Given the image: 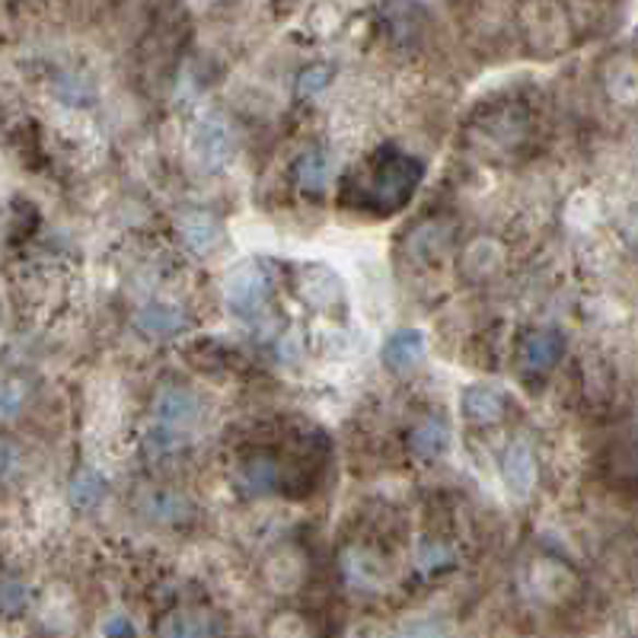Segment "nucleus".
Wrapping results in <instances>:
<instances>
[{"label":"nucleus","mask_w":638,"mask_h":638,"mask_svg":"<svg viewBox=\"0 0 638 638\" xmlns=\"http://www.w3.org/2000/svg\"><path fill=\"white\" fill-rule=\"evenodd\" d=\"M23 396H26V390H23L16 380H7V383H3V418H7V421L16 418Z\"/></svg>","instance_id":"nucleus-30"},{"label":"nucleus","mask_w":638,"mask_h":638,"mask_svg":"<svg viewBox=\"0 0 638 638\" xmlns=\"http://www.w3.org/2000/svg\"><path fill=\"white\" fill-rule=\"evenodd\" d=\"M341 575L358 591H376L383 581V568L374 559V553H368V549H348L341 556Z\"/></svg>","instance_id":"nucleus-16"},{"label":"nucleus","mask_w":638,"mask_h":638,"mask_svg":"<svg viewBox=\"0 0 638 638\" xmlns=\"http://www.w3.org/2000/svg\"><path fill=\"white\" fill-rule=\"evenodd\" d=\"M303 301H310V303H329V301H336L333 294H338V281L329 275V271H323V268H313V271H306L303 275Z\"/></svg>","instance_id":"nucleus-24"},{"label":"nucleus","mask_w":638,"mask_h":638,"mask_svg":"<svg viewBox=\"0 0 638 638\" xmlns=\"http://www.w3.org/2000/svg\"><path fill=\"white\" fill-rule=\"evenodd\" d=\"M144 511H148L151 521L170 526L183 524V521L192 518V504H188L183 495H176V491H153V495H148Z\"/></svg>","instance_id":"nucleus-19"},{"label":"nucleus","mask_w":638,"mask_h":638,"mask_svg":"<svg viewBox=\"0 0 638 638\" xmlns=\"http://www.w3.org/2000/svg\"><path fill=\"white\" fill-rule=\"evenodd\" d=\"M383 26L396 45H413L421 36L425 10L418 0H386L383 3Z\"/></svg>","instance_id":"nucleus-11"},{"label":"nucleus","mask_w":638,"mask_h":638,"mask_svg":"<svg viewBox=\"0 0 638 638\" xmlns=\"http://www.w3.org/2000/svg\"><path fill=\"white\" fill-rule=\"evenodd\" d=\"M294 179L303 195H323L329 186V153L320 148L303 151L294 163Z\"/></svg>","instance_id":"nucleus-17"},{"label":"nucleus","mask_w":638,"mask_h":638,"mask_svg":"<svg viewBox=\"0 0 638 638\" xmlns=\"http://www.w3.org/2000/svg\"><path fill=\"white\" fill-rule=\"evenodd\" d=\"M488 135L495 141V148H514L518 141H524L526 118L521 113H501L491 115L486 121Z\"/></svg>","instance_id":"nucleus-22"},{"label":"nucleus","mask_w":638,"mask_h":638,"mask_svg":"<svg viewBox=\"0 0 638 638\" xmlns=\"http://www.w3.org/2000/svg\"><path fill=\"white\" fill-rule=\"evenodd\" d=\"M504 259V253H501V246L495 243V240H473L469 246H466V253H463V268L473 275V278H483V275H491L498 265Z\"/></svg>","instance_id":"nucleus-20"},{"label":"nucleus","mask_w":638,"mask_h":638,"mask_svg":"<svg viewBox=\"0 0 638 638\" xmlns=\"http://www.w3.org/2000/svg\"><path fill=\"white\" fill-rule=\"evenodd\" d=\"M565 338L556 329H533V333H526L521 351H518L521 371L524 374H546L559 364Z\"/></svg>","instance_id":"nucleus-5"},{"label":"nucleus","mask_w":638,"mask_h":638,"mask_svg":"<svg viewBox=\"0 0 638 638\" xmlns=\"http://www.w3.org/2000/svg\"><path fill=\"white\" fill-rule=\"evenodd\" d=\"M396 638H448L444 626L441 623H431V619H418V623H409L403 626Z\"/></svg>","instance_id":"nucleus-29"},{"label":"nucleus","mask_w":638,"mask_h":638,"mask_svg":"<svg viewBox=\"0 0 638 638\" xmlns=\"http://www.w3.org/2000/svg\"><path fill=\"white\" fill-rule=\"evenodd\" d=\"M521 30L533 51L553 55L568 45V16L559 0H524Z\"/></svg>","instance_id":"nucleus-2"},{"label":"nucleus","mask_w":638,"mask_h":638,"mask_svg":"<svg viewBox=\"0 0 638 638\" xmlns=\"http://www.w3.org/2000/svg\"><path fill=\"white\" fill-rule=\"evenodd\" d=\"M409 448H413L415 456H421V460H434V456H441V453L451 448V431H448L444 421L428 418V421H421V425H415L413 428Z\"/></svg>","instance_id":"nucleus-18"},{"label":"nucleus","mask_w":638,"mask_h":638,"mask_svg":"<svg viewBox=\"0 0 638 638\" xmlns=\"http://www.w3.org/2000/svg\"><path fill=\"white\" fill-rule=\"evenodd\" d=\"M68 495H71V504H74V508L86 511V508H93V504L103 501V495H106V479H103L96 469H80L74 479H71Z\"/></svg>","instance_id":"nucleus-21"},{"label":"nucleus","mask_w":638,"mask_h":638,"mask_svg":"<svg viewBox=\"0 0 638 638\" xmlns=\"http://www.w3.org/2000/svg\"><path fill=\"white\" fill-rule=\"evenodd\" d=\"M221 623L205 610H173L156 623V638H218Z\"/></svg>","instance_id":"nucleus-9"},{"label":"nucleus","mask_w":638,"mask_h":638,"mask_svg":"<svg viewBox=\"0 0 638 638\" xmlns=\"http://www.w3.org/2000/svg\"><path fill=\"white\" fill-rule=\"evenodd\" d=\"M453 562H456V553L441 540H425L415 553V565L421 575H441V571L453 568Z\"/></svg>","instance_id":"nucleus-23"},{"label":"nucleus","mask_w":638,"mask_h":638,"mask_svg":"<svg viewBox=\"0 0 638 638\" xmlns=\"http://www.w3.org/2000/svg\"><path fill=\"white\" fill-rule=\"evenodd\" d=\"M268 301V275L263 265H236L227 278V303L236 316H256Z\"/></svg>","instance_id":"nucleus-3"},{"label":"nucleus","mask_w":638,"mask_h":638,"mask_svg":"<svg viewBox=\"0 0 638 638\" xmlns=\"http://www.w3.org/2000/svg\"><path fill=\"white\" fill-rule=\"evenodd\" d=\"M192 153L201 166L221 170L230 160V131L221 118H205L192 131Z\"/></svg>","instance_id":"nucleus-7"},{"label":"nucleus","mask_w":638,"mask_h":638,"mask_svg":"<svg viewBox=\"0 0 638 638\" xmlns=\"http://www.w3.org/2000/svg\"><path fill=\"white\" fill-rule=\"evenodd\" d=\"M501 476H504V486L518 495H526L536 486V453L526 441L508 444V451L501 456Z\"/></svg>","instance_id":"nucleus-14"},{"label":"nucleus","mask_w":638,"mask_h":638,"mask_svg":"<svg viewBox=\"0 0 638 638\" xmlns=\"http://www.w3.org/2000/svg\"><path fill=\"white\" fill-rule=\"evenodd\" d=\"M421 183V163L403 151L374 153L361 170H358V192L355 201L358 208L371 214H393L399 211L413 192Z\"/></svg>","instance_id":"nucleus-1"},{"label":"nucleus","mask_w":638,"mask_h":638,"mask_svg":"<svg viewBox=\"0 0 638 638\" xmlns=\"http://www.w3.org/2000/svg\"><path fill=\"white\" fill-rule=\"evenodd\" d=\"M329 83H333V71H329L326 65H310V68L301 71V77H298V93H301V96H320Z\"/></svg>","instance_id":"nucleus-28"},{"label":"nucleus","mask_w":638,"mask_h":638,"mask_svg":"<svg viewBox=\"0 0 638 638\" xmlns=\"http://www.w3.org/2000/svg\"><path fill=\"white\" fill-rule=\"evenodd\" d=\"M201 403L195 399V393H188L186 386H163L153 399V421L156 428L170 431V434H186L188 428L198 421Z\"/></svg>","instance_id":"nucleus-4"},{"label":"nucleus","mask_w":638,"mask_h":638,"mask_svg":"<svg viewBox=\"0 0 638 638\" xmlns=\"http://www.w3.org/2000/svg\"><path fill=\"white\" fill-rule=\"evenodd\" d=\"M179 236L188 246V253L195 256H214L224 243V227L218 224V218L205 214V211H186L179 218Z\"/></svg>","instance_id":"nucleus-8"},{"label":"nucleus","mask_w":638,"mask_h":638,"mask_svg":"<svg viewBox=\"0 0 638 638\" xmlns=\"http://www.w3.org/2000/svg\"><path fill=\"white\" fill-rule=\"evenodd\" d=\"M103 633H106V638H138L135 636V626L128 623V616H109Z\"/></svg>","instance_id":"nucleus-31"},{"label":"nucleus","mask_w":638,"mask_h":638,"mask_svg":"<svg viewBox=\"0 0 638 638\" xmlns=\"http://www.w3.org/2000/svg\"><path fill=\"white\" fill-rule=\"evenodd\" d=\"M281 483H285L281 463L275 456H265V453L246 456L243 466L236 469V486H240L243 495H250V498L275 495V491H281Z\"/></svg>","instance_id":"nucleus-6"},{"label":"nucleus","mask_w":638,"mask_h":638,"mask_svg":"<svg viewBox=\"0 0 638 638\" xmlns=\"http://www.w3.org/2000/svg\"><path fill=\"white\" fill-rule=\"evenodd\" d=\"M603 86L613 103L633 106L638 103V61L633 55H616L603 68Z\"/></svg>","instance_id":"nucleus-13"},{"label":"nucleus","mask_w":638,"mask_h":638,"mask_svg":"<svg viewBox=\"0 0 638 638\" xmlns=\"http://www.w3.org/2000/svg\"><path fill=\"white\" fill-rule=\"evenodd\" d=\"M380 361L393 371V374H409L421 361H425V336L418 329H399L383 341Z\"/></svg>","instance_id":"nucleus-10"},{"label":"nucleus","mask_w":638,"mask_h":638,"mask_svg":"<svg viewBox=\"0 0 638 638\" xmlns=\"http://www.w3.org/2000/svg\"><path fill=\"white\" fill-rule=\"evenodd\" d=\"M135 329L144 338H173L186 329V313L173 303H148L135 313Z\"/></svg>","instance_id":"nucleus-12"},{"label":"nucleus","mask_w":638,"mask_h":638,"mask_svg":"<svg viewBox=\"0 0 638 638\" xmlns=\"http://www.w3.org/2000/svg\"><path fill=\"white\" fill-rule=\"evenodd\" d=\"M508 413L504 406V396L495 390V386H486V383H473L463 390V415L473 421V425H495L501 421Z\"/></svg>","instance_id":"nucleus-15"},{"label":"nucleus","mask_w":638,"mask_h":638,"mask_svg":"<svg viewBox=\"0 0 638 638\" xmlns=\"http://www.w3.org/2000/svg\"><path fill=\"white\" fill-rule=\"evenodd\" d=\"M409 246H413L415 256L434 259L448 246V230H441V227H418L413 233V240H409Z\"/></svg>","instance_id":"nucleus-25"},{"label":"nucleus","mask_w":638,"mask_h":638,"mask_svg":"<svg viewBox=\"0 0 638 638\" xmlns=\"http://www.w3.org/2000/svg\"><path fill=\"white\" fill-rule=\"evenodd\" d=\"M30 606V588L26 581H20L16 575L3 578V613L7 616H20Z\"/></svg>","instance_id":"nucleus-26"},{"label":"nucleus","mask_w":638,"mask_h":638,"mask_svg":"<svg viewBox=\"0 0 638 638\" xmlns=\"http://www.w3.org/2000/svg\"><path fill=\"white\" fill-rule=\"evenodd\" d=\"M55 90H58V96H61L65 103H71V106H83V103H90V100H93V90H90V83L77 74L58 77Z\"/></svg>","instance_id":"nucleus-27"}]
</instances>
